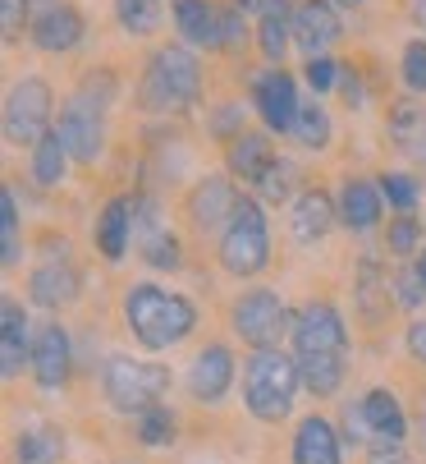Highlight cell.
<instances>
[{"instance_id":"obj_39","label":"cell","mask_w":426,"mask_h":464,"mask_svg":"<svg viewBox=\"0 0 426 464\" xmlns=\"http://www.w3.org/2000/svg\"><path fill=\"white\" fill-rule=\"evenodd\" d=\"M24 24H28V0H0V33H5V42H19Z\"/></svg>"},{"instance_id":"obj_40","label":"cell","mask_w":426,"mask_h":464,"mask_svg":"<svg viewBox=\"0 0 426 464\" xmlns=\"http://www.w3.org/2000/svg\"><path fill=\"white\" fill-rule=\"evenodd\" d=\"M394 290H399V304H403V308H417V304L426 299V281H421V272H417V262L394 276Z\"/></svg>"},{"instance_id":"obj_35","label":"cell","mask_w":426,"mask_h":464,"mask_svg":"<svg viewBox=\"0 0 426 464\" xmlns=\"http://www.w3.org/2000/svg\"><path fill=\"white\" fill-rule=\"evenodd\" d=\"M421 129H426V115H421L412 102H394V106H390V134H394V139L412 143Z\"/></svg>"},{"instance_id":"obj_13","label":"cell","mask_w":426,"mask_h":464,"mask_svg":"<svg viewBox=\"0 0 426 464\" xmlns=\"http://www.w3.org/2000/svg\"><path fill=\"white\" fill-rule=\"evenodd\" d=\"M83 33H88V24H83V14L74 10V5H46L33 24H28V37H33V46L37 51H46V55H64V51H74L79 42H83Z\"/></svg>"},{"instance_id":"obj_31","label":"cell","mask_w":426,"mask_h":464,"mask_svg":"<svg viewBox=\"0 0 426 464\" xmlns=\"http://www.w3.org/2000/svg\"><path fill=\"white\" fill-rule=\"evenodd\" d=\"M14 455H19V464H46V459L60 455V432L55 428H28V432H19Z\"/></svg>"},{"instance_id":"obj_9","label":"cell","mask_w":426,"mask_h":464,"mask_svg":"<svg viewBox=\"0 0 426 464\" xmlns=\"http://www.w3.org/2000/svg\"><path fill=\"white\" fill-rule=\"evenodd\" d=\"M294 359H312V354H339L348 350V331H344V317L335 304L326 299H312L294 313Z\"/></svg>"},{"instance_id":"obj_32","label":"cell","mask_w":426,"mask_h":464,"mask_svg":"<svg viewBox=\"0 0 426 464\" xmlns=\"http://www.w3.org/2000/svg\"><path fill=\"white\" fill-rule=\"evenodd\" d=\"M381 184V198H385V203H394L403 217L417 208V198H421V184L412 179V175H399V170H390V175H381L376 179Z\"/></svg>"},{"instance_id":"obj_25","label":"cell","mask_w":426,"mask_h":464,"mask_svg":"<svg viewBox=\"0 0 426 464\" xmlns=\"http://www.w3.org/2000/svg\"><path fill=\"white\" fill-rule=\"evenodd\" d=\"M257 46H261V55L266 60H284V51L294 46V14H289V5L284 0H270V5L257 14Z\"/></svg>"},{"instance_id":"obj_11","label":"cell","mask_w":426,"mask_h":464,"mask_svg":"<svg viewBox=\"0 0 426 464\" xmlns=\"http://www.w3.org/2000/svg\"><path fill=\"white\" fill-rule=\"evenodd\" d=\"M339 37H344L339 5H330V0H298V10H294V46L308 60L326 55Z\"/></svg>"},{"instance_id":"obj_17","label":"cell","mask_w":426,"mask_h":464,"mask_svg":"<svg viewBox=\"0 0 426 464\" xmlns=\"http://www.w3.org/2000/svg\"><path fill=\"white\" fill-rule=\"evenodd\" d=\"M275 161H279V157H275L270 139H266V134H252V129H239V134L230 139V148H225V166H230V175L243 179V184H257Z\"/></svg>"},{"instance_id":"obj_5","label":"cell","mask_w":426,"mask_h":464,"mask_svg":"<svg viewBox=\"0 0 426 464\" xmlns=\"http://www.w3.org/2000/svg\"><path fill=\"white\" fill-rule=\"evenodd\" d=\"M266 262H270L266 212L252 203V198H239L230 226L221 230V267H225L230 276H257Z\"/></svg>"},{"instance_id":"obj_21","label":"cell","mask_w":426,"mask_h":464,"mask_svg":"<svg viewBox=\"0 0 426 464\" xmlns=\"http://www.w3.org/2000/svg\"><path fill=\"white\" fill-rule=\"evenodd\" d=\"M335 221H339V208L330 203V193H321V188L298 193V203H294V212H289V230H294L298 244L326 239V230H330Z\"/></svg>"},{"instance_id":"obj_22","label":"cell","mask_w":426,"mask_h":464,"mask_svg":"<svg viewBox=\"0 0 426 464\" xmlns=\"http://www.w3.org/2000/svg\"><path fill=\"white\" fill-rule=\"evenodd\" d=\"M133 212H137L133 198H110V203L101 208V217H97V248H101L106 262L124 257V248L133 239Z\"/></svg>"},{"instance_id":"obj_6","label":"cell","mask_w":426,"mask_h":464,"mask_svg":"<svg viewBox=\"0 0 426 464\" xmlns=\"http://www.w3.org/2000/svg\"><path fill=\"white\" fill-rule=\"evenodd\" d=\"M106 106H110V97H97L92 83L79 88L74 97L60 106L55 134L64 139L69 157H74L79 166H92V161L106 152Z\"/></svg>"},{"instance_id":"obj_37","label":"cell","mask_w":426,"mask_h":464,"mask_svg":"<svg viewBox=\"0 0 426 464\" xmlns=\"http://www.w3.org/2000/svg\"><path fill=\"white\" fill-rule=\"evenodd\" d=\"M289 175H294L289 161H275V166L257 179V193L266 198V203H279V198H289Z\"/></svg>"},{"instance_id":"obj_47","label":"cell","mask_w":426,"mask_h":464,"mask_svg":"<svg viewBox=\"0 0 426 464\" xmlns=\"http://www.w3.org/2000/svg\"><path fill=\"white\" fill-rule=\"evenodd\" d=\"M330 5H339V10H363L367 0H330Z\"/></svg>"},{"instance_id":"obj_8","label":"cell","mask_w":426,"mask_h":464,"mask_svg":"<svg viewBox=\"0 0 426 464\" xmlns=\"http://www.w3.org/2000/svg\"><path fill=\"white\" fill-rule=\"evenodd\" d=\"M230 322L239 331V341H248L252 350H275L284 331H294V313L279 304L275 290H248L230 308Z\"/></svg>"},{"instance_id":"obj_42","label":"cell","mask_w":426,"mask_h":464,"mask_svg":"<svg viewBox=\"0 0 426 464\" xmlns=\"http://www.w3.org/2000/svg\"><path fill=\"white\" fill-rule=\"evenodd\" d=\"M408 350H412V359L426 363V322H412L408 326Z\"/></svg>"},{"instance_id":"obj_23","label":"cell","mask_w":426,"mask_h":464,"mask_svg":"<svg viewBox=\"0 0 426 464\" xmlns=\"http://www.w3.org/2000/svg\"><path fill=\"white\" fill-rule=\"evenodd\" d=\"M363 419H367V428H372V441L403 446L408 419H403V405H399L394 391H367V395H363Z\"/></svg>"},{"instance_id":"obj_20","label":"cell","mask_w":426,"mask_h":464,"mask_svg":"<svg viewBox=\"0 0 426 464\" xmlns=\"http://www.w3.org/2000/svg\"><path fill=\"white\" fill-rule=\"evenodd\" d=\"M28 299L37 308H64L79 299V272L69 262H42V267L28 276Z\"/></svg>"},{"instance_id":"obj_1","label":"cell","mask_w":426,"mask_h":464,"mask_svg":"<svg viewBox=\"0 0 426 464\" xmlns=\"http://www.w3.org/2000/svg\"><path fill=\"white\" fill-rule=\"evenodd\" d=\"M124 322H128V331L147 350H170V345H179L188 331H193L197 308L184 295H170L161 285H128V295H124Z\"/></svg>"},{"instance_id":"obj_46","label":"cell","mask_w":426,"mask_h":464,"mask_svg":"<svg viewBox=\"0 0 426 464\" xmlns=\"http://www.w3.org/2000/svg\"><path fill=\"white\" fill-rule=\"evenodd\" d=\"M412 19H417V28L426 33V0H412Z\"/></svg>"},{"instance_id":"obj_26","label":"cell","mask_w":426,"mask_h":464,"mask_svg":"<svg viewBox=\"0 0 426 464\" xmlns=\"http://www.w3.org/2000/svg\"><path fill=\"white\" fill-rule=\"evenodd\" d=\"M69 161H74V157H69V148H64V139L55 134V129H51V134L33 148V179L42 184V188H55L60 179H64V170H69Z\"/></svg>"},{"instance_id":"obj_28","label":"cell","mask_w":426,"mask_h":464,"mask_svg":"<svg viewBox=\"0 0 426 464\" xmlns=\"http://www.w3.org/2000/svg\"><path fill=\"white\" fill-rule=\"evenodd\" d=\"M298 372H303V386L312 395H335L344 386V359L339 354H312V359H298Z\"/></svg>"},{"instance_id":"obj_38","label":"cell","mask_w":426,"mask_h":464,"mask_svg":"<svg viewBox=\"0 0 426 464\" xmlns=\"http://www.w3.org/2000/svg\"><path fill=\"white\" fill-rule=\"evenodd\" d=\"M417 239H421V221H412V217H399V221H390V253H399V257H412Z\"/></svg>"},{"instance_id":"obj_14","label":"cell","mask_w":426,"mask_h":464,"mask_svg":"<svg viewBox=\"0 0 426 464\" xmlns=\"http://www.w3.org/2000/svg\"><path fill=\"white\" fill-rule=\"evenodd\" d=\"M170 14L188 46L225 51V10H216L211 0H170Z\"/></svg>"},{"instance_id":"obj_29","label":"cell","mask_w":426,"mask_h":464,"mask_svg":"<svg viewBox=\"0 0 426 464\" xmlns=\"http://www.w3.org/2000/svg\"><path fill=\"white\" fill-rule=\"evenodd\" d=\"M24 257V239H19V203L10 188H0V262L5 267H19Z\"/></svg>"},{"instance_id":"obj_30","label":"cell","mask_w":426,"mask_h":464,"mask_svg":"<svg viewBox=\"0 0 426 464\" xmlns=\"http://www.w3.org/2000/svg\"><path fill=\"white\" fill-rule=\"evenodd\" d=\"M294 139L303 143V148H312V152H321L326 143H330V111L312 97V102H303V111H298V124H294Z\"/></svg>"},{"instance_id":"obj_48","label":"cell","mask_w":426,"mask_h":464,"mask_svg":"<svg viewBox=\"0 0 426 464\" xmlns=\"http://www.w3.org/2000/svg\"><path fill=\"white\" fill-rule=\"evenodd\" d=\"M417 272H421V281H426V257H421V262H417Z\"/></svg>"},{"instance_id":"obj_3","label":"cell","mask_w":426,"mask_h":464,"mask_svg":"<svg viewBox=\"0 0 426 464\" xmlns=\"http://www.w3.org/2000/svg\"><path fill=\"white\" fill-rule=\"evenodd\" d=\"M298 386H303L298 359L279 354V350H257L243 363V405L261 423H279L284 414H289Z\"/></svg>"},{"instance_id":"obj_33","label":"cell","mask_w":426,"mask_h":464,"mask_svg":"<svg viewBox=\"0 0 426 464\" xmlns=\"http://www.w3.org/2000/svg\"><path fill=\"white\" fill-rule=\"evenodd\" d=\"M137 441L142 446H170L175 441V414L166 405H152L147 414L137 419Z\"/></svg>"},{"instance_id":"obj_18","label":"cell","mask_w":426,"mask_h":464,"mask_svg":"<svg viewBox=\"0 0 426 464\" xmlns=\"http://www.w3.org/2000/svg\"><path fill=\"white\" fill-rule=\"evenodd\" d=\"M381 208H385V198L372 179H348L339 188V221L353 230V235H367L381 226Z\"/></svg>"},{"instance_id":"obj_7","label":"cell","mask_w":426,"mask_h":464,"mask_svg":"<svg viewBox=\"0 0 426 464\" xmlns=\"http://www.w3.org/2000/svg\"><path fill=\"white\" fill-rule=\"evenodd\" d=\"M55 92L46 79H19L5 97V139L14 148H37L51 134Z\"/></svg>"},{"instance_id":"obj_45","label":"cell","mask_w":426,"mask_h":464,"mask_svg":"<svg viewBox=\"0 0 426 464\" xmlns=\"http://www.w3.org/2000/svg\"><path fill=\"white\" fill-rule=\"evenodd\" d=\"M408 152H412V157H417V161L426 166V129H421V134H417V139L408 143Z\"/></svg>"},{"instance_id":"obj_4","label":"cell","mask_w":426,"mask_h":464,"mask_svg":"<svg viewBox=\"0 0 426 464\" xmlns=\"http://www.w3.org/2000/svg\"><path fill=\"white\" fill-rule=\"evenodd\" d=\"M170 386V372L161 363H137L128 354H115L106 359L101 368V391H106V401L119 410V414H133L142 419L152 405H161V395Z\"/></svg>"},{"instance_id":"obj_41","label":"cell","mask_w":426,"mask_h":464,"mask_svg":"<svg viewBox=\"0 0 426 464\" xmlns=\"http://www.w3.org/2000/svg\"><path fill=\"white\" fill-rule=\"evenodd\" d=\"M344 432H348V441L372 437V428H367V419H363V405H348V410H344Z\"/></svg>"},{"instance_id":"obj_24","label":"cell","mask_w":426,"mask_h":464,"mask_svg":"<svg viewBox=\"0 0 426 464\" xmlns=\"http://www.w3.org/2000/svg\"><path fill=\"white\" fill-rule=\"evenodd\" d=\"M294 464H339V432L326 419H303L294 432Z\"/></svg>"},{"instance_id":"obj_15","label":"cell","mask_w":426,"mask_h":464,"mask_svg":"<svg viewBox=\"0 0 426 464\" xmlns=\"http://www.w3.org/2000/svg\"><path fill=\"white\" fill-rule=\"evenodd\" d=\"M230 386H234V354H230L225 345L197 350V359H193V368H188V391H193V401L216 405V401H225Z\"/></svg>"},{"instance_id":"obj_12","label":"cell","mask_w":426,"mask_h":464,"mask_svg":"<svg viewBox=\"0 0 426 464\" xmlns=\"http://www.w3.org/2000/svg\"><path fill=\"white\" fill-rule=\"evenodd\" d=\"M239 188L230 184V175H206V179H197L193 184V193H188V217H193V226L197 230H225L230 226V217H234V208H239Z\"/></svg>"},{"instance_id":"obj_10","label":"cell","mask_w":426,"mask_h":464,"mask_svg":"<svg viewBox=\"0 0 426 464\" xmlns=\"http://www.w3.org/2000/svg\"><path fill=\"white\" fill-rule=\"evenodd\" d=\"M252 106H257V115H261V124L270 129V134H294L298 111H303L294 74H284V64L257 74L252 79Z\"/></svg>"},{"instance_id":"obj_34","label":"cell","mask_w":426,"mask_h":464,"mask_svg":"<svg viewBox=\"0 0 426 464\" xmlns=\"http://www.w3.org/2000/svg\"><path fill=\"white\" fill-rule=\"evenodd\" d=\"M399 74H403V88L408 92H421L426 97V37H412L399 55Z\"/></svg>"},{"instance_id":"obj_36","label":"cell","mask_w":426,"mask_h":464,"mask_svg":"<svg viewBox=\"0 0 426 464\" xmlns=\"http://www.w3.org/2000/svg\"><path fill=\"white\" fill-rule=\"evenodd\" d=\"M339 64L330 60V55H317V60H308L303 64V79H308V88H312V97H321V92H330V88H339Z\"/></svg>"},{"instance_id":"obj_43","label":"cell","mask_w":426,"mask_h":464,"mask_svg":"<svg viewBox=\"0 0 426 464\" xmlns=\"http://www.w3.org/2000/svg\"><path fill=\"white\" fill-rule=\"evenodd\" d=\"M234 120H243V111H239V106H221V115H216V134H225Z\"/></svg>"},{"instance_id":"obj_44","label":"cell","mask_w":426,"mask_h":464,"mask_svg":"<svg viewBox=\"0 0 426 464\" xmlns=\"http://www.w3.org/2000/svg\"><path fill=\"white\" fill-rule=\"evenodd\" d=\"M266 5H270V0H234V10H239V14H261Z\"/></svg>"},{"instance_id":"obj_2","label":"cell","mask_w":426,"mask_h":464,"mask_svg":"<svg viewBox=\"0 0 426 464\" xmlns=\"http://www.w3.org/2000/svg\"><path fill=\"white\" fill-rule=\"evenodd\" d=\"M202 92V64L188 46L179 42H166L152 51L147 70H142V83H137V102L147 111H184L193 106Z\"/></svg>"},{"instance_id":"obj_19","label":"cell","mask_w":426,"mask_h":464,"mask_svg":"<svg viewBox=\"0 0 426 464\" xmlns=\"http://www.w3.org/2000/svg\"><path fill=\"white\" fill-rule=\"evenodd\" d=\"M24 363H33V341H28V317L14 299L0 304V372L19 377Z\"/></svg>"},{"instance_id":"obj_27","label":"cell","mask_w":426,"mask_h":464,"mask_svg":"<svg viewBox=\"0 0 426 464\" xmlns=\"http://www.w3.org/2000/svg\"><path fill=\"white\" fill-rule=\"evenodd\" d=\"M115 19L133 37H152L166 24V0H115Z\"/></svg>"},{"instance_id":"obj_16","label":"cell","mask_w":426,"mask_h":464,"mask_svg":"<svg viewBox=\"0 0 426 464\" xmlns=\"http://www.w3.org/2000/svg\"><path fill=\"white\" fill-rule=\"evenodd\" d=\"M33 377L42 391H55L69 382V331L60 322H46L37 336H33Z\"/></svg>"}]
</instances>
